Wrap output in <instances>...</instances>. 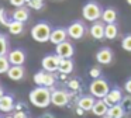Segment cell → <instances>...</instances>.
<instances>
[{"instance_id":"16","label":"cell","mask_w":131,"mask_h":118,"mask_svg":"<svg viewBox=\"0 0 131 118\" xmlns=\"http://www.w3.org/2000/svg\"><path fill=\"white\" fill-rule=\"evenodd\" d=\"M14 97L12 94H4L0 100V111L2 112H6V114H10V111L14 110Z\"/></svg>"},{"instance_id":"13","label":"cell","mask_w":131,"mask_h":118,"mask_svg":"<svg viewBox=\"0 0 131 118\" xmlns=\"http://www.w3.org/2000/svg\"><path fill=\"white\" fill-rule=\"evenodd\" d=\"M94 103H96V97L93 94H88V96H80L79 98L76 100L78 107H80L85 111H92Z\"/></svg>"},{"instance_id":"41","label":"cell","mask_w":131,"mask_h":118,"mask_svg":"<svg viewBox=\"0 0 131 118\" xmlns=\"http://www.w3.org/2000/svg\"><path fill=\"white\" fill-rule=\"evenodd\" d=\"M127 4H130V6H131V0H127Z\"/></svg>"},{"instance_id":"8","label":"cell","mask_w":131,"mask_h":118,"mask_svg":"<svg viewBox=\"0 0 131 118\" xmlns=\"http://www.w3.org/2000/svg\"><path fill=\"white\" fill-rule=\"evenodd\" d=\"M68 30V35L71 37L72 39H82L86 34V27L82 21H73L69 24V27L66 28Z\"/></svg>"},{"instance_id":"26","label":"cell","mask_w":131,"mask_h":118,"mask_svg":"<svg viewBox=\"0 0 131 118\" xmlns=\"http://www.w3.org/2000/svg\"><path fill=\"white\" fill-rule=\"evenodd\" d=\"M9 52V39L4 34H0V55H7Z\"/></svg>"},{"instance_id":"36","label":"cell","mask_w":131,"mask_h":118,"mask_svg":"<svg viewBox=\"0 0 131 118\" xmlns=\"http://www.w3.org/2000/svg\"><path fill=\"white\" fill-rule=\"evenodd\" d=\"M124 90H125V93L131 94V77L127 79V80L124 81Z\"/></svg>"},{"instance_id":"7","label":"cell","mask_w":131,"mask_h":118,"mask_svg":"<svg viewBox=\"0 0 131 118\" xmlns=\"http://www.w3.org/2000/svg\"><path fill=\"white\" fill-rule=\"evenodd\" d=\"M61 56L59 55H47L42 58V61H41V66H42L44 70H47V72H58V67H59V62H61Z\"/></svg>"},{"instance_id":"25","label":"cell","mask_w":131,"mask_h":118,"mask_svg":"<svg viewBox=\"0 0 131 118\" xmlns=\"http://www.w3.org/2000/svg\"><path fill=\"white\" fill-rule=\"evenodd\" d=\"M120 105L123 107L125 115H130L131 114V94H128V93H127V94L123 97V100L120 101Z\"/></svg>"},{"instance_id":"20","label":"cell","mask_w":131,"mask_h":118,"mask_svg":"<svg viewBox=\"0 0 131 118\" xmlns=\"http://www.w3.org/2000/svg\"><path fill=\"white\" fill-rule=\"evenodd\" d=\"M13 20H16V21H21V22H26L27 20L30 18V11L27 7H17L14 11H13L12 14Z\"/></svg>"},{"instance_id":"22","label":"cell","mask_w":131,"mask_h":118,"mask_svg":"<svg viewBox=\"0 0 131 118\" xmlns=\"http://www.w3.org/2000/svg\"><path fill=\"white\" fill-rule=\"evenodd\" d=\"M118 35V27H117L116 22H110V24H106L104 27V38L106 39H114Z\"/></svg>"},{"instance_id":"34","label":"cell","mask_w":131,"mask_h":118,"mask_svg":"<svg viewBox=\"0 0 131 118\" xmlns=\"http://www.w3.org/2000/svg\"><path fill=\"white\" fill-rule=\"evenodd\" d=\"M9 2H10V4L14 6V7H23L27 3V0H9Z\"/></svg>"},{"instance_id":"9","label":"cell","mask_w":131,"mask_h":118,"mask_svg":"<svg viewBox=\"0 0 131 118\" xmlns=\"http://www.w3.org/2000/svg\"><path fill=\"white\" fill-rule=\"evenodd\" d=\"M123 97H124V94H123V90L120 89L118 86H116V87H111L110 91L106 94V97L103 98V100H104L106 104L110 107V105H114V104H118L120 101L123 100Z\"/></svg>"},{"instance_id":"21","label":"cell","mask_w":131,"mask_h":118,"mask_svg":"<svg viewBox=\"0 0 131 118\" xmlns=\"http://www.w3.org/2000/svg\"><path fill=\"white\" fill-rule=\"evenodd\" d=\"M102 21L106 24H110V22H116L117 21V11L113 7H107L103 10L102 13Z\"/></svg>"},{"instance_id":"10","label":"cell","mask_w":131,"mask_h":118,"mask_svg":"<svg viewBox=\"0 0 131 118\" xmlns=\"http://www.w3.org/2000/svg\"><path fill=\"white\" fill-rule=\"evenodd\" d=\"M114 59V53L110 48L103 46L96 52V62L99 65H110Z\"/></svg>"},{"instance_id":"14","label":"cell","mask_w":131,"mask_h":118,"mask_svg":"<svg viewBox=\"0 0 131 118\" xmlns=\"http://www.w3.org/2000/svg\"><path fill=\"white\" fill-rule=\"evenodd\" d=\"M7 58H9V62L12 65H24V62H26V52L23 49H20V48H17V49L10 51Z\"/></svg>"},{"instance_id":"6","label":"cell","mask_w":131,"mask_h":118,"mask_svg":"<svg viewBox=\"0 0 131 118\" xmlns=\"http://www.w3.org/2000/svg\"><path fill=\"white\" fill-rule=\"evenodd\" d=\"M71 101V93H68L66 90H52L51 93V104H54L55 107H65Z\"/></svg>"},{"instance_id":"30","label":"cell","mask_w":131,"mask_h":118,"mask_svg":"<svg viewBox=\"0 0 131 118\" xmlns=\"http://www.w3.org/2000/svg\"><path fill=\"white\" fill-rule=\"evenodd\" d=\"M10 22L12 21H10L9 16H7V11L4 8H0V24L4 25V27H9Z\"/></svg>"},{"instance_id":"32","label":"cell","mask_w":131,"mask_h":118,"mask_svg":"<svg viewBox=\"0 0 131 118\" xmlns=\"http://www.w3.org/2000/svg\"><path fill=\"white\" fill-rule=\"evenodd\" d=\"M68 89L72 90V91H79L80 90V81L78 79H72V80L68 81Z\"/></svg>"},{"instance_id":"29","label":"cell","mask_w":131,"mask_h":118,"mask_svg":"<svg viewBox=\"0 0 131 118\" xmlns=\"http://www.w3.org/2000/svg\"><path fill=\"white\" fill-rule=\"evenodd\" d=\"M26 4L32 10H41L44 7V0H27Z\"/></svg>"},{"instance_id":"24","label":"cell","mask_w":131,"mask_h":118,"mask_svg":"<svg viewBox=\"0 0 131 118\" xmlns=\"http://www.w3.org/2000/svg\"><path fill=\"white\" fill-rule=\"evenodd\" d=\"M7 28H9V32L10 34H13V35H20V34L24 31V22L13 20Z\"/></svg>"},{"instance_id":"40","label":"cell","mask_w":131,"mask_h":118,"mask_svg":"<svg viewBox=\"0 0 131 118\" xmlns=\"http://www.w3.org/2000/svg\"><path fill=\"white\" fill-rule=\"evenodd\" d=\"M4 118H14V117H13V115H10V114H7V115H6V117H4Z\"/></svg>"},{"instance_id":"33","label":"cell","mask_w":131,"mask_h":118,"mask_svg":"<svg viewBox=\"0 0 131 118\" xmlns=\"http://www.w3.org/2000/svg\"><path fill=\"white\" fill-rule=\"evenodd\" d=\"M14 110L16 111H26V112H28V107H27V104L26 103H17L14 105Z\"/></svg>"},{"instance_id":"31","label":"cell","mask_w":131,"mask_h":118,"mask_svg":"<svg viewBox=\"0 0 131 118\" xmlns=\"http://www.w3.org/2000/svg\"><path fill=\"white\" fill-rule=\"evenodd\" d=\"M89 76L92 77V80H93V79H99V77H102V69H100L99 66H93V67H90V69H89Z\"/></svg>"},{"instance_id":"35","label":"cell","mask_w":131,"mask_h":118,"mask_svg":"<svg viewBox=\"0 0 131 118\" xmlns=\"http://www.w3.org/2000/svg\"><path fill=\"white\" fill-rule=\"evenodd\" d=\"M13 117L14 118H28V112H26V111H14Z\"/></svg>"},{"instance_id":"1","label":"cell","mask_w":131,"mask_h":118,"mask_svg":"<svg viewBox=\"0 0 131 118\" xmlns=\"http://www.w3.org/2000/svg\"><path fill=\"white\" fill-rule=\"evenodd\" d=\"M51 93L52 89L45 86H37L28 94V100L37 108H47L51 104Z\"/></svg>"},{"instance_id":"19","label":"cell","mask_w":131,"mask_h":118,"mask_svg":"<svg viewBox=\"0 0 131 118\" xmlns=\"http://www.w3.org/2000/svg\"><path fill=\"white\" fill-rule=\"evenodd\" d=\"M75 63L72 61V58H62L59 62V67H58V72L59 73H65V75H71L73 72Z\"/></svg>"},{"instance_id":"5","label":"cell","mask_w":131,"mask_h":118,"mask_svg":"<svg viewBox=\"0 0 131 118\" xmlns=\"http://www.w3.org/2000/svg\"><path fill=\"white\" fill-rule=\"evenodd\" d=\"M34 83L37 86H45V87L52 89L55 86V83H57V76L52 72H47V70L42 69L34 75Z\"/></svg>"},{"instance_id":"43","label":"cell","mask_w":131,"mask_h":118,"mask_svg":"<svg viewBox=\"0 0 131 118\" xmlns=\"http://www.w3.org/2000/svg\"><path fill=\"white\" fill-rule=\"evenodd\" d=\"M0 112H2V111H0Z\"/></svg>"},{"instance_id":"27","label":"cell","mask_w":131,"mask_h":118,"mask_svg":"<svg viewBox=\"0 0 131 118\" xmlns=\"http://www.w3.org/2000/svg\"><path fill=\"white\" fill-rule=\"evenodd\" d=\"M10 66H12V63L9 62L7 55H0V75L2 73H7Z\"/></svg>"},{"instance_id":"17","label":"cell","mask_w":131,"mask_h":118,"mask_svg":"<svg viewBox=\"0 0 131 118\" xmlns=\"http://www.w3.org/2000/svg\"><path fill=\"white\" fill-rule=\"evenodd\" d=\"M24 67L23 65H12V66L9 67V70H7V76H9V79H12V80L17 81V80H21V79L24 77Z\"/></svg>"},{"instance_id":"3","label":"cell","mask_w":131,"mask_h":118,"mask_svg":"<svg viewBox=\"0 0 131 118\" xmlns=\"http://www.w3.org/2000/svg\"><path fill=\"white\" fill-rule=\"evenodd\" d=\"M102 13H103L102 6L94 0L85 3V6L82 7V16L86 21H92V22L97 21L99 18H102Z\"/></svg>"},{"instance_id":"12","label":"cell","mask_w":131,"mask_h":118,"mask_svg":"<svg viewBox=\"0 0 131 118\" xmlns=\"http://www.w3.org/2000/svg\"><path fill=\"white\" fill-rule=\"evenodd\" d=\"M68 30L66 28H62V27H58V28H54L51 32V37H49V42L54 45H58L61 42L66 41L68 38Z\"/></svg>"},{"instance_id":"18","label":"cell","mask_w":131,"mask_h":118,"mask_svg":"<svg viewBox=\"0 0 131 118\" xmlns=\"http://www.w3.org/2000/svg\"><path fill=\"white\" fill-rule=\"evenodd\" d=\"M107 111H108V105L106 104V101L103 100V98L96 100L93 108H92V112H93L96 117H104V115H107Z\"/></svg>"},{"instance_id":"42","label":"cell","mask_w":131,"mask_h":118,"mask_svg":"<svg viewBox=\"0 0 131 118\" xmlns=\"http://www.w3.org/2000/svg\"><path fill=\"white\" fill-rule=\"evenodd\" d=\"M103 118H111V117H108V115H104V117H103Z\"/></svg>"},{"instance_id":"23","label":"cell","mask_w":131,"mask_h":118,"mask_svg":"<svg viewBox=\"0 0 131 118\" xmlns=\"http://www.w3.org/2000/svg\"><path fill=\"white\" fill-rule=\"evenodd\" d=\"M107 115L111 118H124L125 112L123 110V107L118 104H114V105H110L108 107V111H107Z\"/></svg>"},{"instance_id":"4","label":"cell","mask_w":131,"mask_h":118,"mask_svg":"<svg viewBox=\"0 0 131 118\" xmlns=\"http://www.w3.org/2000/svg\"><path fill=\"white\" fill-rule=\"evenodd\" d=\"M110 84L106 79L103 77H99V79H93L89 86V91L90 94H93L96 98H104L106 94L110 91Z\"/></svg>"},{"instance_id":"38","label":"cell","mask_w":131,"mask_h":118,"mask_svg":"<svg viewBox=\"0 0 131 118\" xmlns=\"http://www.w3.org/2000/svg\"><path fill=\"white\" fill-rule=\"evenodd\" d=\"M76 114L78 115H83L85 114V110H82L80 107H76Z\"/></svg>"},{"instance_id":"15","label":"cell","mask_w":131,"mask_h":118,"mask_svg":"<svg viewBox=\"0 0 131 118\" xmlns=\"http://www.w3.org/2000/svg\"><path fill=\"white\" fill-rule=\"evenodd\" d=\"M104 22L103 21H93V24L90 25V35H92V38H94V39H97V41H100V39H103L104 38Z\"/></svg>"},{"instance_id":"11","label":"cell","mask_w":131,"mask_h":118,"mask_svg":"<svg viewBox=\"0 0 131 118\" xmlns=\"http://www.w3.org/2000/svg\"><path fill=\"white\" fill-rule=\"evenodd\" d=\"M55 53L59 55L61 58H72L75 53V46L71 41H63L57 45L55 48Z\"/></svg>"},{"instance_id":"28","label":"cell","mask_w":131,"mask_h":118,"mask_svg":"<svg viewBox=\"0 0 131 118\" xmlns=\"http://www.w3.org/2000/svg\"><path fill=\"white\" fill-rule=\"evenodd\" d=\"M121 48L127 52H131V34H125L121 38Z\"/></svg>"},{"instance_id":"39","label":"cell","mask_w":131,"mask_h":118,"mask_svg":"<svg viewBox=\"0 0 131 118\" xmlns=\"http://www.w3.org/2000/svg\"><path fill=\"white\" fill-rule=\"evenodd\" d=\"M3 96H4V90L0 87V100H2V97H3Z\"/></svg>"},{"instance_id":"37","label":"cell","mask_w":131,"mask_h":118,"mask_svg":"<svg viewBox=\"0 0 131 118\" xmlns=\"http://www.w3.org/2000/svg\"><path fill=\"white\" fill-rule=\"evenodd\" d=\"M40 118H55V115L51 112H44L42 115H40Z\"/></svg>"},{"instance_id":"2","label":"cell","mask_w":131,"mask_h":118,"mask_svg":"<svg viewBox=\"0 0 131 118\" xmlns=\"http://www.w3.org/2000/svg\"><path fill=\"white\" fill-rule=\"evenodd\" d=\"M51 32H52L51 25L45 21H41L31 28V38L34 39V41L40 42V44H44V42L49 41Z\"/></svg>"}]
</instances>
